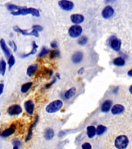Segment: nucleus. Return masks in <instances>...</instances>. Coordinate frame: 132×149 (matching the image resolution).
<instances>
[{
	"instance_id": "f257e3e1",
	"label": "nucleus",
	"mask_w": 132,
	"mask_h": 149,
	"mask_svg": "<svg viewBox=\"0 0 132 149\" xmlns=\"http://www.w3.org/2000/svg\"><path fill=\"white\" fill-rule=\"evenodd\" d=\"M12 15L13 16H25V15H32L35 17H39V11L38 9L34 8H25V7H20L19 8L18 10L14 12H11Z\"/></svg>"
},
{
	"instance_id": "f03ea898",
	"label": "nucleus",
	"mask_w": 132,
	"mask_h": 149,
	"mask_svg": "<svg viewBox=\"0 0 132 149\" xmlns=\"http://www.w3.org/2000/svg\"><path fill=\"white\" fill-rule=\"evenodd\" d=\"M63 102L61 100H54L53 102H51L50 104H48L46 107V111L49 113H54L60 110L63 107Z\"/></svg>"
},
{
	"instance_id": "7ed1b4c3",
	"label": "nucleus",
	"mask_w": 132,
	"mask_h": 149,
	"mask_svg": "<svg viewBox=\"0 0 132 149\" xmlns=\"http://www.w3.org/2000/svg\"><path fill=\"white\" fill-rule=\"evenodd\" d=\"M115 147L119 149H124L125 148H127L129 143V140L127 138V136L125 135H120L117 137L115 139Z\"/></svg>"
},
{
	"instance_id": "20e7f679",
	"label": "nucleus",
	"mask_w": 132,
	"mask_h": 149,
	"mask_svg": "<svg viewBox=\"0 0 132 149\" xmlns=\"http://www.w3.org/2000/svg\"><path fill=\"white\" fill-rule=\"evenodd\" d=\"M82 31H83V29L79 25H74L70 26L68 30V33L71 37L73 38H76V37H80L82 33Z\"/></svg>"
},
{
	"instance_id": "39448f33",
	"label": "nucleus",
	"mask_w": 132,
	"mask_h": 149,
	"mask_svg": "<svg viewBox=\"0 0 132 149\" xmlns=\"http://www.w3.org/2000/svg\"><path fill=\"white\" fill-rule=\"evenodd\" d=\"M14 31H16L17 33H20L24 36H34L36 37H39V32L36 30H32V31H28V30H22L20 27H19L18 26H15L13 27Z\"/></svg>"
},
{
	"instance_id": "423d86ee",
	"label": "nucleus",
	"mask_w": 132,
	"mask_h": 149,
	"mask_svg": "<svg viewBox=\"0 0 132 149\" xmlns=\"http://www.w3.org/2000/svg\"><path fill=\"white\" fill-rule=\"evenodd\" d=\"M22 112H23V109L19 104L12 105L7 109V113L10 116H17V115H19Z\"/></svg>"
},
{
	"instance_id": "0eeeda50",
	"label": "nucleus",
	"mask_w": 132,
	"mask_h": 149,
	"mask_svg": "<svg viewBox=\"0 0 132 149\" xmlns=\"http://www.w3.org/2000/svg\"><path fill=\"white\" fill-rule=\"evenodd\" d=\"M109 45L113 51H119L121 46V41L116 37H111L109 40Z\"/></svg>"
},
{
	"instance_id": "6e6552de",
	"label": "nucleus",
	"mask_w": 132,
	"mask_h": 149,
	"mask_svg": "<svg viewBox=\"0 0 132 149\" xmlns=\"http://www.w3.org/2000/svg\"><path fill=\"white\" fill-rule=\"evenodd\" d=\"M58 4H59L60 8L65 11H70L74 9V2L69 1V0H60L58 2Z\"/></svg>"
},
{
	"instance_id": "1a4fd4ad",
	"label": "nucleus",
	"mask_w": 132,
	"mask_h": 149,
	"mask_svg": "<svg viewBox=\"0 0 132 149\" xmlns=\"http://www.w3.org/2000/svg\"><path fill=\"white\" fill-rule=\"evenodd\" d=\"M16 130V125L15 124H12L9 128H7L6 130H2V132L0 133V137H8L9 136H11L12 134H13L15 131Z\"/></svg>"
},
{
	"instance_id": "9d476101",
	"label": "nucleus",
	"mask_w": 132,
	"mask_h": 149,
	"mask_svg": "<svg viewBox=\"0 0 132 149\" xmlns=\"http://www.w3.org/2000/svg\"><path fill=\"white\" fill-rule=\"evenodd\" d=\"M113 14H114V10L113 8L110 6H107L103 9L101 15L104 19H110L113 16Z\"/></svg>"
},
{
	"instance_id": "9b49d317",
	"label": "nucleus",
	"mask_w": 132,
	"mask_h": 149,
	"mask_svg": "<svg viewBox=\"0 0 132 149\" xmlns=\"http://www.w3.org/2000/svg\"><path fill=\"white\" fill-rule=\"evenodd\" d=\"M24 107H25V112L30 115H32L33 112H34L35 105L32 100H27L25 101L24 103Z\"/></svg>"
},
{
	"instance_id": "f8f14e48",
	"label": "nucleus",
	"mask_w": 132,
	"mask_h": 149,
	"mask_svg": "<svg viewBox=\"0 0 132 149\" xmlns=\"http://www.w3.org/2000/svg\"><path fill=\"white\" fill-rule=\"evenodd\" d=\"M38 121H39V116H36V118H35V120L33 121V123H31V125H30V128H29V130H28L27 136L25 137V141H29L32 138V130H33V128L36 127V125L37 123H38Z\"/></svg>"
},
{
	"instance_id": "ddd939ff",
	"label": "nucleus",
	"mask_w": 132,
	"mask_h": 149,
	"mask_svg": "<svg viewBox=\"0 0 132 149\" xmlns=\"http://www.w3.org/2000/svg\"><path fill=\"white\" fill-rule=\"evenodd\" d=\"M70 20L74 24H80L84 21V16L80 14H73L70 16Z\"/></svg>"
},
{
	"instance_id": "4468645a",
	"label": "nucleus",
	"mask_w": 132,
	"mask_h": 149,
	"mask_svg": "<svg viewBox=\"0 0 132 149\" xmlns=\"http://www.w3.org/2000/svg\"><path fill=\"white\" fill-rule=\"evenodd\" d=\"M0 47H1V48H2V51H3L5 56L9 58V56L11 55V52H10V50H9V48L7 46L6 43L4 39L0 40Z\"/></svg>"
},
{
	"instance_id": "2eb2a0df",
	"label": "nucleus",
	"mask_w": 132,
	"mask_h": 149,
	"mask_svg": "<svg viewBox=\"0 0 132 149\" xmlns=\"http://www.w3.org/2000/svg\"><path fill=\"white\" fill-rule=\"evenodd\" d=\"M124 111V107L120 104H116L114 105L112 109H111V113L114 115L117 114H120Z\"/></svg>"
},
{
	"instance_id": "dca6fc26",
	"label": "nucleus",
	"mask_w": 132,
	"mask_h": 149,
	"mask_svg": "<svg viewBox=\"0 0 132 149\" xmlns=\"http://www.w3.org/2000/svg\"><path fill=\"white\" fill-rule=\"evenodd\" d=\"M83 54L82 52L80 51H77L76 53L74 54V55L72 56V61H73V62L75 63V64H78L81 61L83 60Z\"/></svg>"
},
{
	"instance_id": "f3484780",
	"label": "nucleus",
	"mask_w": 132,
	"mask_h": 149,
	"mask_svg": "<svg viewBox=\"0 0 132 149\" xmlns=\"http://www.w3.org/2000/svg\"><path fill=\"white\" fill-rule=\"evenodd\" d=\"M37 68H38V65L37 64H33V65H30L28 67L27 71H26V74H27L28 76H32L37 71Z\"/></svg>"
},
{
	"instance_id": "a211bd4d",
	"label": "nucleus",
	"mask_w": 132,
	"mask_h": 149,
	"mask_svg": "<svg viewBox=\"0 0 132 149\" xmlns=\"http://www.w3.org/2000/svg\"><path fill=\"white\" fill-rule=\"evenodd\" d=\"M54 137V130L52 128H47L44 131V138L46 140H52Z\"/></svg>"
},
{
	"instance_id": "6ab92c4d",
	"label": "nucleus",
	"mask_w": 132,
	"mask_h": 149,
	"mask_svg": "<svg viewBox=\"0 0 132 149\" xmlns=\"http://www.w3.org/2000/svg\"><path fill=\"white\" fill-rule=\"evenodd\" d=\"M32 50H31V51H30V53L22 54V55H21V58H27V57H29V56L31 55V54H35L36 53L37 48H38V45L36 44V42L32 41Z\"/></svg>"
},
{
	"instance_id": "aec40b11",
	"label": "nucleus",
	"mask_w": 132,
	"mask_h": 149,
	"mask_svg": "<svg viewBox=\"0 0 132 149\" xmlns=\"http://www.w3.org/2000/svg\"><path fill=\"white\" fill-rule=\"evenodd\" d=\"M112 106V102L111 100H107L105 102H103L101 106V111L104 113H107L111 109V107Z\"/></svg>"
},
{
	"instance_id": "412c9836",
	"label": "nucleus",
	"mask_w": 132,
	"mask_h": 149,
	"mask_svg": "<svg viewBox=\"0 0 132 149\" xmlns=\"http://www.w3.org/2000/svg\"><path fill=\"white\" fill-rule=\"evenodd\" d=\"M76 89L75 87H73V88H69V90L67 91L66 93H64V98L66 100H69L71 99L73 96H74V95L76 94Z\"/></svg>"
},
{
	"instance_id": "4be33fe9",
	"label": "nucleus",
	"mask_w": 132,
	"mask_h": 149,
	"mask_svg": "<svg viewBox=\"0 0 132 149\" xmlns=\"http://www.w3.org/2000/svg\"><path fill=\"white\" fill-rule=\"evenodd\" d=\"M87 134L88 137L92 138L96 134V128L94 126H89L87 128Z\"/></svg>"
},
{
	"instance_id": "5701e85b",
	"label": "nucleus",
	"mask_w": 132,
	"mask_h": 149,
	"mask_svg": "<svg viewBox=\"0 0 132 149\" xmlns=\"http://www.w3.org/2000/svg\"><path fill=\"white\" fill-rule=\"evenodd\" d=\"M32 86V82L30 81V82H26V83L23 84L22 87H21V92L23 93H27L28 91L30 90L31 87Z\"/></svg>"
},
{
	"instance_id": "b1692460",
	"label": "nucleus",
	"mask_w": 132,
	"mask_h": 149,
	"mask_svg": "<svg viewBox=\"0 0 132 149\" xmlns=\"http://www.w3.org/2000/svg\"><path fill=\"white\" fill-rule=\"evenodd\" d=\"M113 65L116 66H124L125 65L124 59H123L122 58H117L113 61Z\"/></svg>"
},
{
	"instance_id": "393cba45",
	"label": "nucleus",
	"mask_w": 132,
	"mask_h": 149,
	"mask_svg": "<svg viewBox=\"0 0 132 149\" xmlns=\"http://www.w3.org/2000/svg\"><path fill=\"white\" fill-rule=\"evenodd\" d=\"M106 130V127H104V126L103 125H99L97 126V127L96 128V134H97V135H102Z\"/></svg>"
},
{
	"instance_id": "a878e982",
	"label": "nucleus",
	"mask_w": 132,
	"mask_h": 149,
	"mask_svg": "<svg viewBox=\"0 0 132 149\" xmlns=\"http://www.w3.org/2000/svg\"><path fill=\"white\" fill-rule=\"evenodd\" d=\"M0 70H1V74L4 75L6 71V63L4 60L0 61Z\"/></svg>"
},
{
	"instance_id": "bb28decb",
	"label": "nucleus",
	"mask_w": 132,
	"mask_h": 149,
	"mask_svg": "<svg viewBox=\"0 0 132 149\" xmlns=\"http://www.w3.org/2000/svg\"><path fill=\"white\" fill-rule=\"evenodd\" d=\"M60 52L59 50L57 49H55V50H53V51H50V58H56L60 57Z\"/></svg>"
},
{
	"instance_id": "cd10ccee",
	"label": "nucleus",
	"mask_w": 132,
	"mask_h": 149,
	"mask_svg": "<svg viewBox=\"0 0 132 149\" xmlns=\"http://www.w3.org/2000/svg\"><path fill=\"white\" fill-rule=\"evenodd\" d=\"M15 62H16V59H15V57L13 55L9 56V59H8V65H9V68L11 69L12 66L15 65Z\"/></svg>"
},
{
	"instance_id": "c85d7f7f",
	"label": "nucleus",
	"mask_w": 132,
	"mask_h": 149,
	"mask_svg": "<svg viewBox=\"0 0 132 149\" xmlns=\"http://www.w3.org/2000/svg\"><path fill=\"white\" fill-rule=\"evenodd\" d=\"M49 53H50V50H49L47 47H43V49L41 50V51H40V53L39 54L38 57H39V58H42V57H43V56L46 55V54H48Z\"/></svg>"
},
{
	"instance_id": "c756f323",
	"label": "nucleus",
	"mask_w": 132,
	"mask_h": 149,
	"mask_svg": "<svg viewBox=\"0 0 132 149\" xmlns=\"http://www.w3.org/2000/svg\"><path fill=\"white\" fill-rule=\"evenodd\" d=\"M6 8L8 9V10H9L10 12H14L16 11V10H18L19 6L14 4H8L6 6Z\"/></svg>"
},
{
	"instance_id": "7c9ffc66",
	"label": "nucleus",
	"mask_w": 132,
	"mask_h": 149,
	"mask_svg": "<svg viewBox=\"0 0 132 149\" xmlns=\"http://www.w3.org/2000/svg\"><path fill=\"white\" fill-rule=\"evenodd\" d=\"M88 41L87 37H85V36H83V37H80V39L78 40V44L80 45H85Z\"/></svg>"
},
{
	"instance_id": "2f4dec72",
	"label": "nucleus",
	"mask_w": 132,
	"mask_h": 149,
	"mask_svg": "<svg viewBox=\"0 0 132 149\" xmlns=\"http://www.w3.org/2000/svg\"><path fill=\"white\" fill-rule=\"evenodd\" d=\"M12 145H13L14 149L19 148L21 147V145H22L21 142L19 141V140H13V141H12Z\"/></svg>"
},
{
	"instance_id": "473e14b6",
	"label": "nucleus",
	"mask_w": 132,
	"mask_h": 149,
	"mask_svg": "<svg viewBox=\"0 0 132 149\" xmlns=\"http://www.w3.org/2000/svg\"><path fill=\"white\" fill-rule=\"evenodd\" d=\"M43 28L39 25H33L32 26V30H36V31H38V32H41L42 30H43Z\"/></svg>"
},
{
	"instance_id": "72a5a7b5",
	"label": "nucleus",
	"mask_w": 132,
	"mask_h": 149,
	"mask_svg": "<svg viewBox=\"0 0 132 149\" xmlns=\"http://www.w3.org/2000/svg\"><path fill=\"white\" fill-rule=\"evenodd\" d=\"M9 45L11 46V47L12 48V50H13L15 52L17 51V46H16V43H15L13 40H12V41H9Z\"/></svg>"
},
{
	"instance_id": "f704fd0d",
	"label": "nucleus",
	"mask_w": 132,
	"mask_h": 149,
	"mask_svg": "<svg viewBox=\"0 0 132 149\" xmlns=\"http://www.w3.org/2000/svg\"><path fill=\"white\" fill-rule=\"evenodd\" d=\"M82 148L83 149H90L91 148V145H90V143L88 142H86L83 144H82Z\"/></svg>"
},
{
	"instance_id": "c9c22d12",
	"label": "nucleus",
	"mask_w": 132,
	"mask_h": 149,
	"mask_svg": "<svg viewBox=\"0 0 132 149\" xmlns=\"http://www.w3.org/2000/svg\"><path fill=\"white\" fill-rule=\"evenodd\" d=\"M50 46H51V47H52V48L56 49V48H57V47H58L57 43H56V40H54V41H53V42H51Z\"/></svg>"
},
{
	"instance_id": "e433bc0d",
	"label": "nucleus",
	"mask_w": 132,
	"mask_h": 149,
	"mask_svg": "<svg viewBox=\"0 0 132 149\" xmlns=\"http://www.w3.org/2000/svg\"><path fill=\"white\" fill-rule=\"evenodd\" d=\"M56 81V79L55 78V79H53V81H51V82H50V83H48L47 85H46V86H45V87H46V88H49L50 87H51V86H52V85H53V84L55 83Z\"/></svg>"
},
{
	"instance_id": "4c0bfd02",
	"label": "nucleus",
	"mask_w": 132,
	"mask_h": 149,
	"mask_svg": "<svg viewBox=\"0 0 132 149\" xmlns=\"http://www.w3.org/2000/svg\"><path fill=\"white\" fill-rule=\"evenodd\" d=\"M65 134H66V132H65L64 130H62V131H60V132L59 133L58 136H59L60 137H63Z\"/></svg>"
},
{
	"instance_id": "58836bf2",
	"label": "nucleus",
	"mask_w": 132,
	"mask_h": 149,
	"mask_svg": "<svg viewBox=\"0 0 132 149\" xmlns=\"http://www.w3.org/2000/svg\"><path fill=\"white\" fill-rule=\"evenodd\" d=\"M3 88H4V85L2 83H0V95L2 94L3 92Z\"/></svg>"
},
{
	"instance_id": "ea45409f",
	"label": "nucleus",
	"mask_w": 132,
	"mask_h": 149,
	"mask_svg": "<svg viewBox=\"0 0 132 149\" xmlns=\"http://www.w3.org/2000/svg\"><path fill=\"white\" fill-rule=\"evenodd\" d=\"M83 72H84V68H81L78 71V74H82V73H83Z\"/></svg>"
},
{
	"instance_id": "a19ab883",
	"label": "nucleus",
	"mask_w": 132,
	"mask_h": 149,
	"mask_svg": "<svg viewBox=\"0 0 132 149\" xmlns=\"http://www.w3.org/2000/svg\"><path fill=\"white\" fill-rule=\"evenodd\" d=\"M127 74H128L130 77H132V69L130 70L129 72H127Z\"/></svg>"
},
{
	"instance_id": "79ce46f5",
	"label": "nucleus",
	"mask_w": 132,
	"mask_h": 149,
	"mask_svg": "<svg viewBox=\"0 0 132 149\" xmlns=\"http://www.w3.org/2000/svg\"><path fill=\"white\" fill-rule=\"evenodd\" d=\"M114 1H115V0H106L105 2H106V3H108V2H113Z\"/></svg>"
},
{
	"instance_id": "37998d69",
	"label": "nucleus",
	"mask_w": 132,
	"mask_h": 149,
	"mask_svg": "<svg viewBox=\"0 0 132 149\" xmlns=\"http://www.w3.org/2000/svg\"><path fill=\"white\" fill-rule=\"evenodd\" d=\"M129 91H130V93L132 94V86H131V87L129 88Z\"/></svg>"
},
{
	"instance_id": "c03bdc74",
	"label": "nucleus",
	"mask_w": 132,
	"mask_h": 149,
	"mask_svg": "<svg viewBox=\"0 0 132 149\" xmlns=\"http://www.w3.org/2000/svg\"><path fill=\"white\" fill-rule=\"evenodd\" d=\"M0 74H1V70H0Z\"/></svg>"
},
{
	"instance_id": "a18cd8bd",
	"label": "nucleus",
	"mask_w": 132,
	"mask_h": 149,
	"mask_svg": "<svg viewBox=\"0 0 132 149\" xmlns=\"http://www.w3.org/2000/svg\"><path fill=\"white\" fill-rule=\"evenodd\" d=\"M0 116H1V113H0Z\"/></svg>"
}]
</instances>
